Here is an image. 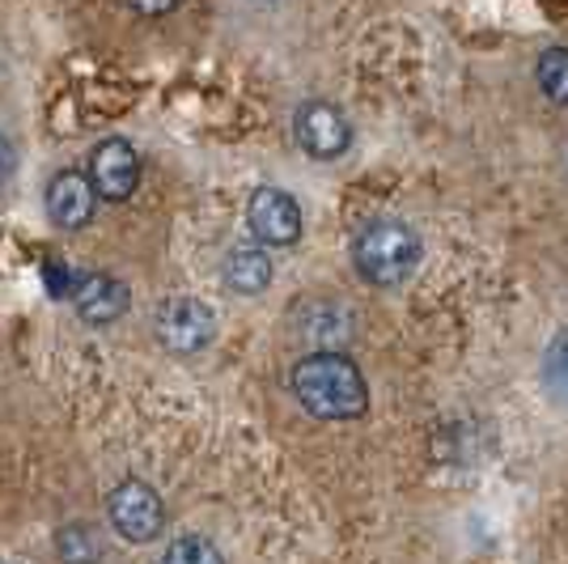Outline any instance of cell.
<instances>
[{
    "instance_id": "obj_4",
    "label": "cell",
    "mask_w": 568,
    "mask_h": 564,
    "mask_svg": "<svg viewBox=\"0 0 568 564\" xmlns=\"http://www.w3.org/2000/svg\"><path fill=\"white\" fill-rule=\"evenodd\" d=\"M106 517L115 526L119 540L128 543H153L166 531V505L144 480H123L106 496Z\"/></svg>"
},
{
    "instance_id": "obj_10",
    "label": "cell",
    "mask_w": 568,
    "mask_h": 564,
    "mask_svg": "<svg viewBox=\"0 0 568 564\" xmlns=\"http://www.w3.org/2000/svg\"><path fill=\"white\" fill-rule=\"evenodd\" d=\"M43 204L55 230H85L98 212V195L81 170H55L43 191Z\"/></svg>"
},
{
    "instance_id": "obj_11",
    "label": "cell",
    "mask_w": 568,
    "mask_h": 564,
    "mask_svg": "<svg viewBox=\"0 0 568 564\" xmlns=\"http://www.w3.org/2000/svg\"><path fill=\"white\" fill-rule=\"evenodd\" d=\"M272 276H276V268H272V259L263 255L260 246H234L221 263V284L237 298H260L263 289L272 284Z\"/></svg>"
},
{
    "instance_id": "obj_14",
    "label": "cell",
    "mask_w": 568,
    "mask_h": 564,
    "mask_svg": "<svg viewBox=\"0 0 568 564\" xmlns=\"http://www.w3.org/2000/svg\"><path fill=\"white\" fill-rule=\"evenodd\" d=\"M544 391L551 403L568 407V331L556 335L544 353Z\"/></svg>"
},
{
    "instance_id": "obj_13",
    "label": "cell",
    "mask_w": 568,
    "mask_h": 564,
    "mask_svg": "<svg viewBox=\"0 0 568 564\" xmlns=\"http://www.w3.org/2000/svg\"><path fill=\"white\" fill-rule=\"evenodd\" d=\"M535 81H539L547 102L568 107V48H547L535 64Z\"/></svg>"
},
{
    "instance_id": "obj_6",
    "label": "cell",
    "mask_w": 568,
    "mask_h": 564,
    "mask_svg": "<svg viewBox=\"0 0 568 564\" xmlns=\"http://www.w3.org/2000/svg\"><path fill=\"white\" fill-rule=\"evenodd\" d=\"M85 179L94 188L98 200L106 204H123L136 195V183H141V158L136 149L123 141V137H106L90 149V162H85Z\"/></svg>"
},
{
    "instance_id": "obj_16",
    "label": "cell",
    "mask_w": 568,
    "mask_h": 564,
    "mask_svg": "<svg viewBox=\"0 0 568 564\" xmlns=\"http://www.w3.org/2000/svg\"><path fill=\"white\" fill-rule=\"evenodd\" d=\"M13 174H18V144L0 132V188L13 183Z\"/></svg>"
},
{
    "instance_id": "obj_5",
    "label": "cell",
    "mask_w": 568,
    "mask_h": 564,
    "mask_svg": "<svg viewBox=\"0 0 568 564\" xmlns=\"http://www.w3.org/2000/svg\"><path fill=\"white\" fill-rule=\"evenodd\" d=\"M288 328L314 344V353H339L356 331L353 306L344 298H297L288 310Z\"/></svg>"
},
{
    "instance_id": "obj_8",
    "label": "cell",
    "mask_w": 568,
    "mask_h": 564,
    "mask_svg": "<svg viewBox=\"0 0 568 564\" xmlns=\"http://www.w3.org/2000/svg\"><path fill=\"white\" fill-rule=\"evenodd\" d=\"M246 225L263 246H293L306 230V216L297 195H288L284 188H255L246 200Z\"/></svg>"
},
{
    "instance_id": "obj_12",
    "label": "cell",
    "mask_w": 568,
    "mask_h": 564,
    "mask_svg": "<svg viewBox=\"0 0 568 564\" xmlns=\"http://www.w3.org/2000/svg\"><path fill=\"white\" fill-rule=\"evenodd\" d=\"M55 552L64 564H98L102 561V543H98V531L85 526V522H69L60 535H55Z\"/></svg>"
},
{
    "instance_id": "obj_7",
    "label": "cell",
    "mask_w": 568,
    "mask_h": 564,
    "mask_svg": "<svg viewBox=\"0 0 568 564\" xmlns=\"http://www.w3.org/2000/svg\"><path fill=\"white\" fill-rule=\"evenodd\" d=\"M293 137H297V144L306 149L310 158L335 162V158H344V153L353 149V123H348V115H344L335 102L314 98V102H302V107H297V115H293Z\"/></svg>"
},
{
    "instance_id": "obj_1",
    "label": "cell",
    "mask_w": 568,
    "mask_h": 564,
    "mask_svg": "<svg viewBox=\"0 0 568 564\" xmlns=\"http://www.w3.org/2000/svg\"><path fill=\"white\" fill-rule=\"evenodd\" d=\"M288 386L314 421H361L369 412L365 374L344 353H306L293 365Z\"/></svg>"
},
{
    "instance_id": "obj_15",
    "label": "cell",
    "mask_w": 568,
    "mask_h": 564,
    "mask_svg": "<svg viewBox=\"0 0 568 564\" xmlns=\"http://www.w3.org/2000/svg\"><path fill=\"white\" fill-rule=\"evenodd\" d=\"M162 564H225V556H221V547H216L213 540H204V535H179V540L162 552Z\"/></svg>"
},
{
    "instance_id": "obj_3",
    "label": "cell",
    "mask_w": 568,
    "mask_h": 564,
    "mask_svg": "<svg viewBox=\"0 0 568 564\" xmlns=\"http://www.w3.org/2000/svg\"><path fill=\"white\" fill-rule=\"evenodd\" d=\"M153 335H158V344L166 353H179V356L204 353L216 340V314L200 298L179 293V298L158 302V310H153Z\"/></svg>"
},
{
    "instance_id": "obj_9",
    "label": "cell",
    "mask_w": 568,
    "mask_h": 564,
    "mask_svg": "<svg viewBox=\"0 0 568 564\" xmlns=\"http://www.w3.org/2000/svg\"><path fill=\"white\" fill-rule=\"evenodd\" d=\"M69 298L72 310L81 314V323H90V328H111L132 306L128 284L106 276V272H77L69 284Z\"/></svg>"
},
{
    "instance_id": "obj_2",
    "label": "cell",
    "mask_w": 568,
    "mask_h": 564,
    "mask_svg": "<svg viewBox=\"0 0 568 564\" xmlns=\"http://www.w3.org/2000/svg\"><path fill=\"white\" fill-rule=\"evenodd\" d=\"M420 234L399 221V216H378L369 225H361L353 238V268L361 281L374 289H395L403 284L416 268H420Z\"/></svg>"
}]
</instances>
